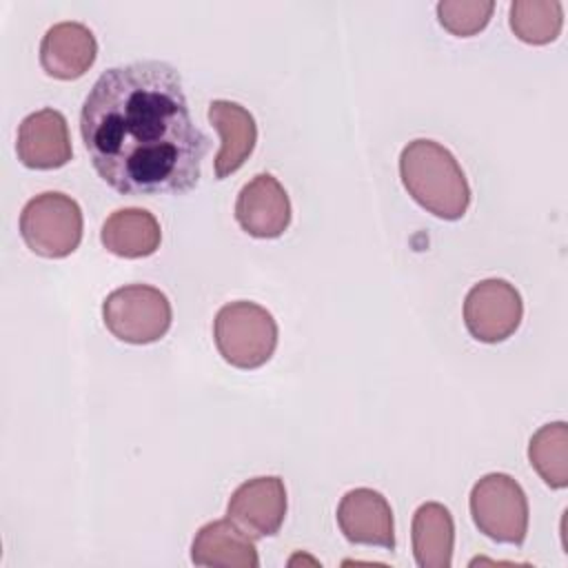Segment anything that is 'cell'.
<instances>
[{
    "label": "cell",
    "mask_w": 568,
    "mask_h": 568,
    "mask_svg": "<svg viewBox=\"0 0 568 568\" xmlns=\"http://www.w3.org/2000/svg\"><path fill=\"white\" fill-rule=\"evenodd\" d=\"M226 517L253 539L275 535L286 517L284 481L266 475L240 484L229 499Z\"/></svg>",
    "instance_id": "cell-8"
},
{
    "label": "cell",
    "mask_w": 568,
    "mask_h": 568,
    "mask_svg": "<svg viewBox=\"0 0 568 568\" xmlns=\"http://www.w3.org/2000/svg\"><path fill=\"white\" fill-rule=\"evenodd\" d=\"M102 246L118 257H146L160 248L162 231L153 213L146 209L113 211L100 231Z\"/></svg>",
    "instance_id": "cell-15"
},
{
    "label": "cell",
    "mask_w": 568,
    "mask_h": 568,
    "mask_svg": "<svg viewBox=\"0 0 568 568\" xmlns=\"http://www.w3.org/2000/svg\"><path fill=\"white\" fill-rule=\"evenodd\" d=\"M169 297L149 284H126L106 295L102 320L109 333L126 344H151L171 326Z\"/></svg>",
    "instance_id": "cell-5"
},
{
    "label": "cell",
    "mask_w": 568,
    "mask_h": 568,
    "mask_svg": "<svg viewBox=\"0 0 568 568\" xmlns=\"http://www.w3.org/2000/svg\"><path fill=\"white\" fill-rule=\"evenodd\" d=\"M191 561L195 566H222V568H257L260 557L242 528L229 517L215 519L202 526L191 544Z\"/></svg>",
    "instance_id": "cell-14"
},
{
    "label": "cell",
    "mask_w": 568,
    "mask_h": 568,
    "mask_svg": "<svg viewBox=\"0 0 568 568\" xmlns=\"http://www.w3.org/2000/svg\"><path fill=\"white\" fill-rule=\"evenodd\" d=\"M18 160L29 169H60L71 160V138L67 120L55 109H40L27 115L16 138Z\"/></svg>",
    "instance_id": "cell-11"
},
{
    "label": "cell",
    "mask_w": 568,
    "mask_h": 568,
    "mask_svg": "<svg viewBox=\"0 0 568 568\" xmlns=\"http://www.w3.org/2000/svg\"><path fill=\"white\" fill-rule=\"evenodd\" d=\"M98 42L82 22H58L40 42V64L55 80H78L95 62Z\"/></svg>",
    "instance_id": "cell-12"
},
{
    "label": "cell",
    "mask_w": 568,
    "mask_h": 568,
    "mask_svg": "<svg viewBox=\"0 0 568 568\" xmlns=\"http://www.w3.org/2000/svg\"><path fill=\"white\" fill-rule=\"evenodd\" d=\"M20 235L24 244L42 257H67L82 240L80 204L60 191L31 197L20 213Z\"/></svg>",
    "instance_id": "cell-4"
},
{
    "label": "cell",
    "mask_w": 568,
    "mask_h": 568,
    "mask_svg": "<svg viewBox=\"0 0 568 568\" xmlns=\"http://www.w3.org/2000/svg\"><path fill=\"white\" fill-rule=\"evenodd\" d=\"M528 459L550 488L568 486V426L552 422L541 426L528 444Z\"/></svg>",
    "instance_id": "cell-17"
},
{
    "label": "cell",
    "mask_w": 568,
    "mask_h": 568,
    "mask_svg": "<svg viewBox=\"0 0 568 568\" xmlns=\"http://www.w3.org/2000/svg\"><path fill=\"white\" fill-rule=\"evenodd\" d=\"M564 24V9L557 0H515L510 4V29L521 42L548 44Z\"/></svg>",
    "instance_id": "cell-18"
},
{
    "label": "cell",
    "mask_w": 568,
    "mask_h": 568,
    "mask_svg": "<svg viewBox=\"0 0 568 568\" xmlns=\"http://www.w3.org/2000/svg\"><path fill=\"white\" fill-rule=\"evenodd\" d=\"M521 315L524 302L519 291L499 277L481 280L464 300V324L484 344L508 339L519 328Z\"/></svg>",
    "instance_id": "cell-7"
},
{
    "label": "cell",
    "mask_w": 568,
    "mask_h": 568,
    "mask_svg": "<svg viewBox=\"0 0 568 568\" xmlns=\"http://www.w3.org/2000/svg\"><path fill=\"white\" fill-rule=\"evenodd\" d=\"M95 173L122 195H182L197 186L209 135L195 126L182 75L160 60L104 71L80 111Z\"/></svg>",
    "instance_id": "cell-1"
},
{
    "label": "cell",
    "mask_w": 568,
    "mask_h": 568,
    "mask_svg": "<svg viewBox=\"0 0 568 568\" xmlns=\"http://www.w3.org/2000/svg\"><path fill=\"white\" fill-rule=\"evenodd\" d=\"M410 539L419 568H448L455 544V524L450 510L439 501L422 504L413 515Z\"/></svg>",
    "instance_id": "cell-16"
},
{
    "label": "cell",
    "mask_w": 568,
    "mask_h": 568,
    "mask_svg": "<svg viewBox=\"0 0 568 568\" xmlns=\"http://www.w3.org/2000/svg\"><path fill=\"white\" fill-rule=\"evenodd\" d=\"M213 339L224 357L235 368H260L277 346V324L273 315L255 302L224 304L213 322Z\"/></svg>",
    "instance_id": "cell-3"
},
{
    "label": "cell",
    "mask_w": 568,
    "mask_h": 568,
    "mask_svg": "<svg viewBox=\"0 0 568 568\" xmlns=\"http://www.w3.org/2000/svg\"><path fill=\"white\" fill-rule=\"evenodd\" d=\"M399 175L408 195L442 220H459L470 204L468 180L455 155L433 140H413L399 155Z\"/></svg>",
    "instance_id": "cell-2"
},
{
    "label": "cell",
    "mask_w": 568,
    "mask_h": 568,
    "mask_svg": "<svg viewBox=\"0 0 568 568\" xmlns=\"http://www.w3.org/2000/svg\"><path fill=\"white\" fill-rule=\"evenodd\" d=\"M209 122L222 140L213 162L215 178L222 180L235 173L248 160L257 142V126L248 109L231 100H213L209 104Z\"/></svg>",
    "instance_id": "cell-13"
},
{
    "label": "cell",
    "mask_w": 568,
    "mask_h": 568,
    "mask_svg": "<svg viewBox=\"0 0 568 568\" xmlns=\"http://www.w3.org/2000/svg\"><path fill=\"white\" fill-rule=\"evenodd\" d=\"M235 220L253 237H280L291 224V200L271 173H257L235 200Z\"/></svg>",
    "instance_id": "cell-9"
},
{
    "label": "cell",
    "mask_w": 568,
    "mask_h": 568,
    "mask_svg": "<svg viewBox=\"0 0 568 568\" xmlns=\"http://www.w3.org/2000/svg\"><path fill=\"white\" fill-rule=\"evenodd\" d=\"M493 9L490 0H444L437 4V20L453 36L468 38L488 24Z\"/></svg>",
    "instance_id": "cell-19"
},
{
    "label": "cell",
    "mask_w": 568,
    "mask_h": 568,
    "mask_svg": "<svg viewBox=\"0 0 568 568\" xmlns=\"http://www.w3.org/2000/svg\"><path fill=\"white\" fill-rule=\"evenodd\" d=\"M337 526L351 544L395 548L393 510L386 497L373 488L348 490L337 506Z\"/></svg>",
    "instance_id": "cell-10"
},
{
    "label": "cell",
    "mask_w": 568,
    "mask_h": 568,
    "mask_svg": "<svg viewBox=\"0 0 568 568\" xmlns=\"http://www.w3.org/2000/svg\"><path fill=\"white\" fill-rule=\"evenodd\" d=\"M468 504L479 532L499 544H524L528 532V499L524 488L510 475H484L473 486Z\"/></svg>",
    "instance_id": "cell-6"
}]
</instances>
